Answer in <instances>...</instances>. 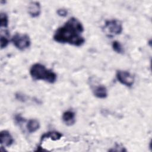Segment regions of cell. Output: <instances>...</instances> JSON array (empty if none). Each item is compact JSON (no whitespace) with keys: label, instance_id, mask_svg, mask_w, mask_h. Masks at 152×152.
I'll list each match as a JSON object with an SVG mask.
<instances>
[{"label":"cell","instance_id":"6da1fadb","mask_svg":"<svg viewBox=\"0 0 152 152\" xmlns=\"http://www.w3.org/2000/svg\"><path fill=\"white\" fill-rule=\"evenodd\" d=\"M84 31L81 22L75 17H71L55 30L53 39L59 43H66L80 47L84 45L86 41L82 35Z\"/></svg>","mask_w":152,"mask_h":152},{"label":"cell","instance_id":"7a4b0ae2","mask_svg":"<svg viewBox=\"0 0 152 152\" xmlns=\"http://www.w3.org/2000/svg\"><path fill=\"white\" fill-rule=\"evenodd\" d=\"M30 75L34 80H43L53 84L57 80V75L53 71L48 69L40 63H35L30 68Z\"/></svg>","mask_w":152,"mask_h":152},{"label":"cell","instance_id":"3957f363","mask_svg":"<svg viewBox=\"0 0 152 152\" xmlns=\"http://www.w3.org/2000/svg\"><path fill=\"white\" fill-rule=\"evenodd\" d=\"M103 29L108 37H112L121 34L123 26L122 23L118 20H108L105 21Z\"/></svg>","mask_w":152,"mask_h":152},{"label":"cell","instance_id":"277c9868","mask_svg":"<svg viewBox=\"0 0 152 152\" xmlns=\"http://www.w3.org/2000/svg\"><path fill=\"white\" fill-rule=\"evenodd\" d=\"M11 42L17 49L21 51L28 49L31 45L30 38L25 33H16L12 36Z\"/></svg>","mask_w":152,"mask_h":152},{"label":"cell","instance_id":"5b68a950","mask_svg":"<svg viewBox=\"0 0 152 152\" xmlns=\"http://www.w3.org/2000/svg\"><path fill=\"white\" fill-rule=\"evenodd\" d=\"M116 78L121 84L127 87H131L134 83V77L127 71H117L116 72Z\"/></svg>","mask_w":152,"mask_h":152},{"label":"cell","instance_id":"8992f818","mask_svg":"<svg viewBox=\"0 0 152 152\" xmlns=\"http://www.w3.org/2000/svg\"><path fill=\"white\" fill-rule=\"evenodd\" d=\"M0 142L2 146L10 147L14 142V138L7 130H2L0 132Z\"/></svg>","mask_w":152,"mask_h":152},{"label":"cell","instance_id":"52a82bcc","mask_svg":"<svg viewBox=\"0 0 152 152\" xmlns=\"http://www.w3.org/2000/svg\"><path fill=\"white\" fill-rule=\"evenodd\" d=\"M28 13L32 18H36L40 15L41 13V6L39 2H31L28 6Z\"/></svg>","mask_w":152,"mask_h":152},{"label":"cell","instance_id":"ba28073f","mask_svg":"<svg viewBox=\"0 0 152 152\" xmlns=\"http://www.w3.org/2000/svg\"><path fill=\"white\" fill-rule=\"evenodd\" d=\"M62 119L66 125L72 126L76 121L75 113L74 112L70 110H66L62 114Z\"/></svg>","mask_w":152,"mask_h":152},{"label":"cell","instance_id":"9c48e42d","mask_svg":"<svg viewBox=\"0 0 152 152\" xmlns=\"http://www.w3.org/2000/svg\"><path fill=\"white\" fill-rule=\"evenodd\" d=\"M63 137V135L62 133L56 131H49L48 132H46L43 134L42 137H40V144L43 142L46 139H50L53 141H57L60 140Z\"/></svg>","mask_w":152,"mask_h":152},{"label":"cell","instance_id":"30bf717a","mask_svg":"<svg viewBox=\"0 0 152 152\" xmlns=\"http://www.w3.org/2000/svg\"><path fill=\"white\" fill-rule=\"evenodd\" d=\"M93 93L98 99H105L107 97V90L103 85H97L93 88Z\"/></svg>","mask_w":152,"mask_h":152},{"label":"cell","instance_id":"8fae6325","mask_svg":"<svg viewBox=\"0 0 152 152\" xmlns=\"http://www.w3.org/2000/svg\"><path fill=\"white\" fill-rule=\"evenodd\" d=\"M40 125L38 120L36 119H30L28 120L26 128L29 133H34L40 128Z\"/></svg>","mask_w":152,"mask_h":152},{"label":"cell","instance_id":"7c38bea8","mask_svg":"<svg viewBox=\"0 0 152 152\" xmlns=\"http://www.w3.org/2000/svg\"><path fill=\"white\" fill-rule=\"evenodd\" d=\"M8 32L7 31H6L5 35L2 34L1 33V38H0V44H1V49L5 48L8 43H9V39H8Z\"/></svg>","mask_w":152,"mask_h":152},{"label":"cell","instance_id":"4fadbf2b","mask_svg":"<svg viewBox=\"0 0 152 152\" xmlns=\"http://www.w3.org/2000/svg\"><path fill=\"white\" fill-rule=\"evenodd\" d=\"M8 17L6 13L1 12L0 14V27L1 28H7L8 26Z\"/></svg>","mask_w":152,"mask_h":152},{"label":"cell","instance_id":"5bb4252c","mask_svg":"<svg viewBox=\"0 0 152 152\" xmlns=\"http://www.w3.org/2000/svg\"><path fill=\"white\" fill-rule=\"evenodd\" d=\"M112 49L113 50V51H115L117 53L121 54V53H122L124 51L122 45L121 44V43L119 42H118L117 40H115L112 42Z\"/></svg>","mask_w":152,"mask_h":152},{"label":"cell","instance_id":"9a60e30c","mask_svg":"<svg viewBox=\"0 0 152 152\" xmlns=\"http://www.w3.org/2000/svg\"><path fill=\"white\" fill-rule=\"evenodd\" d=\"M57 14L60 17H66L68 14V11L65 8H59L56 11Z\"/></svg>","mask_w":152,"mask_h":152},{"label":"cell","instance_id":"2e32d148","mask_svg":"<svg viewBox=\"0 0 152 152\" xmlns=\"http://www.w3.org/2000/svg\"><path fill=\"white\" fill-rule=\"evenodd\" d=\"M15 121L16 123H17L18 124H20L23 122H24L25 121L24 118H23L20 115H16L15 116Z\"/></svg>","mask_w":152,"mask_h":152}]
</instances>
